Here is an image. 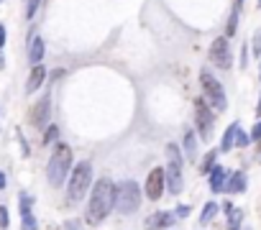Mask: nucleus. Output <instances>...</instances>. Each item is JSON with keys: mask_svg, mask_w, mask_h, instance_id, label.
Returning a JSON list of instances; mask_svg holds the SVG:
<instances>
[{"mask_svg": "<svg viewBox=\"0 0 261 230\" xmlns=\"http://www.w3.org/2000/svg\"><path fill=\"white\" fill-rule=\"evenodd\" d=\"M116 207V184L110 179H100L93 192H90V205H87V223L97 225L103 223L108 212Z\"/></svg>", "mask_w": 261, "mask_h": 230, "instance_id": "nucleus-1", "label": "nucleus"}, {"mask_svg": "<svg viewBox=\"0 0 261 230\" xmlns=\"http://www.w3.org/2000/svg\"><path fill=\"white\" fill-rule=\"evenodd\" d=\"M70 166H72V148L67 143H56L54 154L49 159V166H47V179H49L51 187H59V184L67 179Z\"/></svg>", "mask_w": 261, "mask_h": 230, "instance_id": "nucleus-2", "label": "nucleus"}, {"mask_svg": "<svg viewBox=\"0 0 261 230\" xmlns=\"http://www.w3.org/2000/svg\"><path fill=\"white\" fill-rule=\"evenodd\" d=\"M166 159L169 164L164 169V177H166V187H169V194H179L182 192V151H179L177 143H169L166 146Z\"/></svg>", "mask_w": 261, "mask_h": 230, "instance_id": "nucleus-3", "label": "nucleus"}, {"mask_svg": "<svg viewBox=\"0 0 261 230\" xmlns=\"http://www.w3.org/2000/svg\"><path fill=\"white\" fill-rule=\"evenodd\" d=\"M116 207L123 215H133L141 207V189L136 182H123L120 187H116Z\"/></svg>", "mask_w": 261, "mask_h": 230, "instance_id": "nucleus-4", "label": "nucleus"}, {"mask_svg": "<svg viewBox=\"0 0 261 230\" xmlns=\"http://www.w3.org/2000/svg\"><path fill=\"white\" fill-rule=\"evenodd\" d=\"M90 182H93V166H90V161H82V164H77L72 177H70V202H79L87 194L90 189Z\"/></svg>", "mask_w": 261, "mask_h": 230, "instance_id": "nucleus-5", "label": "nucleus"}, {"mask_svg": "<svg viewBox=\"0 0 261 230\" xmlns=\"http://www.w3.org/2000/svg\"><path fill=\"white\" fill-rule=\"evenodd\" d=\"M200 82H202V90H205V97L208 102L215 108V110H225V105H228V100H225V92L220 87V82L215 79L210 72H202L200 74Z\"/></svg>", "mask_w": 261, "mask_h": 230, "instance_id": "nucleus-6", "label": "nucleus"}, {"mask_svg": "<svg viewBox=\"0 0 261 230\" xmlns=\"http://www.w3.org/2000/svg\"><path fill=\"white\" fill-rule=\"evenodd\" d=\"M195 123H197V131L202 136V141H210V136H213V110L205 100H197L195 102Z\"/></svg>", "mask_w": 261, "mask_h": 230, "instance_id": "nucleus-7", "label": "nucleus"}, {"mask_svg": "<svg viewBox=\"0 0 261 230\" xmlns=\"http://www.w3.org/2000/svg\"><path fill=\"white\" fill-rule=\"evenodd\" d=\"M210 62L218 67V69H231L233 59H231V46H228V39H215L213 46H210Z\"/></svg>", "mask_w": 261, "mask_h": 230, "instance_id": "nucleus-8", "label": "nucleus"}, {"mask_svg": "<svg viewBox=\"0 0 261 230\" xmlns=\"http://www.w3.org/2000/svg\"><path fill=\"white\" fill-rule=\"evenodd\" d=\"M164 187H166V177H164V169L156 166L149 171V177H146V197L149 200H159L164 194Z\"/></svg>", "mask_w": 261, "mask_h": 230, "instance_id": "nucleus-9", "label": "nucleus"}, {"mask_svg": "<svg viewBox=\"0 0 261 230\" xmlns=\"http://www.w3.org/2000/svg\"><path fill=\"white\" fill-rule=\"evenodd\" d=\"M49 108H51V97H49V95H44L39 102H33V105H31V113H28L31 125H39V128H41V125L49 120V113H51Z\"/></svg>", "mask_w": 261, "mask_h": 230, "instance_id": "nucleus-10", "label": "nucleus"}, {"mask_svg": "<svg viewBox=\"0 0 261 230\" xmlns=\"http://www.w3.org/2000/svg\"><path fill=\"white\" fill-rule=\"evenodd\" d=\"M172 223H174V215H169V212H151L149 217H146L143 228L146 230H162V228H169Z\"/></svg>", "mask_w": 261, "mask_h": 230, "instance_id": "nucleus-11", "label": "nucleus"}, {"mask_svg": "<svg viewBox=\"0 0 261 230\" xmlns=\"http://www.w3.org/2000/svg\"><path fill=\"white\" fill-rule=\"evenodd\" d=\"M44 82H47V69H44L41 64H33V69H31V74H28V82H26V92L28 95H33Z\"/></svg>", "mask_w": 261, "mask_h": 230, "instance_id": "nucleus-12", "label": "nucleus"}, {"mask_svg": "<svg viewBox=\"0 0 261 230\" xmlns=\"http://www.w3.org/2000/svg\"><path fill=\"white\" fill-rule=\"evenodd\" d=\"M225 192H231V194H241L246 189V174L243 171H233V174L225 179Z\"/></svg>", "mask_w": 261, "mask_h": 230, "instance_id": "nucleus-13", "label": "nucleus"}, {"mask_svg": "<svg viewBox=\"0 0 261 230\" xmlns=\"http://www.w3.org/2000/svg\"><path fill=\"white\" fill-rule=\"evenodd\" d=\"M225 179H228V171H225L223 166H213L210 169V189L213 192H223Z\"/></svg>", "mask_w": 261, "mask_h": 230, "instance_id": "nucleus-14", "label": "nucleus"}, {"mask_svg": "<svg viewBox=\"0 0 261 230\" xmlns=\"http://www.w3.org/2000/svg\"><path fill=\"white\" fill-rule=\"evenodd\" d=\"M41 56H44V41H41V36H31V41H28V62L31 64H41Z\"/></svg>", "mask_w": 261, "mask_h": 230, "instance_id": "nucleus-15", "label": "nucleus"}, {"mask_svg": "<svg viewBox=\"0 0 261 230\" xmlns=\"http://www.w3.org/2000/svg\"><path fill=\"white\" fill-rule=\"evenodd\" d=\"M185 156L190 161L197 159V138H195V133H192V131L185 133Z\"/></svg>", "mask_w": 261, "mask_h": 230, "instance_id": "nucleus-16", "label": "nucleus"}, {"mask_svg": "<svg viewBox=\"0 0 261 230\" xmlns=\"http://www.w3.org/2000/svg\"><path fill=\"white\" fill-rule=\"evenodd\" d=\"M238 128H241L238 123L228 125V131H225V136H223V143H220L223 151H231V148H233V143H236V131H238Z\"/></svg>", "mask_w": 261, "mask_h": 230, "instance_id": "nucleus-17", "label": "nucleus"}, {"mask_svg": "<svg viewBox=\"0 0 261 230\" xmlns=\"http://www.w3.org/2000/svg\"><path fill=\"white\" fill-rule=\"evenodd\" d=\"M215 212H218V205L215 202H208L205 207H202V215H200V225H208L213 217H215Z\"/></svg>", "mask_w": 261, "mask_h": 230, "instance_id": "nucleus-18", "label": "nucleus"}, {"mask_svg": "<svg viewBox=\"0 0 261 230\" xmlns=\"http://www.w3.org/2000/svg\"><path fill=\"white\" fill-rule=\"evenodd\" d=\"M39 5H41V0H28V3H26V18H28V21H31L33 16H36Z\"/></svg>", "mask_w": 261, "mask_h": 230, "instance_id": "nucleus-19", "label": "nucleus"}, {"mask_svg": "<svg viewBox=\"0 0 261 230\" xmlns=\"http://www.w3.org/2000/svg\"><path fill=\"white\" fill-rule=\"evenodd\" d=\"M56 138H59V128H56V125H49L47 136H44V143H54Z\"/></svg>", "mask_w": 261, "mask_h": 230, "instance_id": "nucleus-20", "label": "nucleus"}, {"mask_svg": "<svg viewBox=\"0 0 261 230\" xmlns=\"http://www.w3.org/2000/svg\"><path fill=\"white\" fill-rule=\"evenodd\" d=\"M236 31H238V10H233V16L228 18V28H225V33H228V36H233Z\"/></svg>", "mask_w": 261, "mask_h": 230, "instance_id": "nucleus-21", "label": "nucleus"}, {"mask_svg": "<svg viewBox=\"0 0 261 230\" xmlns=\"http://www.w3.org/2000/svg\"><path fill=\"white\" fill-rule=\"evenodd\" d=\"M215 166V151H210L205 156V161H202V174H210V169Z\"/></svg>", "mask_w": 261, "mask_h": 230, "instance_id": "nucleus-22", "label": "nucleus"}, {"mask_svg": "<svg viewBox=\"0 0 261 230\" xmlns=\"http://www.w3.org/2000/svg\"><path fill=\"white\" fill-rule=\"evenodd\" d=\"M21 215H31V197L21 194Z\"/></svg>", "mask_w": 261, "mask_h": 230, "instance_id": "nucleus-23", "label": "nucleus"}, {"mask_svg": "<svg viewBox=\"0 0 261 230\" xmlns=\"http://www.w3.org/2000/svg\"><path fill=\"white\" fill-rule=\"evenodd\" d=\"M238 225H241V210L231 207V230H238Z\"/></svg>", "mask_w": 261, "mask_h": 230, "instance_id": "nucleus-24", "label": "nucleus"}, {"mask_svg": "<svg viewBox=\"0 0 261 230\" xmlns=\"http://www.w3.org/2000/svg\"><path fill=\"white\" fill-rule=\"evenodd\" d=\"M24 230H39V223L33 220V215H24Z\"/></svg>", "mask_w": 261, "mask_h": 230, "instance_id": "nucleus-25", "label": "nucleus"}, {"mask_svg": "<svg viewBox=\"0 0 261 230\" xmlns=\"http://www.w3.org/2000/svg\"><path fill=\"white\" fill-rule=\"evenodd\" d=\"M246 143H248V136L238 128V131H236V146H246Z\"/></svg>", "mask_w": 261, "mask_h": 230, "instance_id": "nucleus-26", "label": "nucleus"}, {"mask_svg": "<svg viewBox=\"0 0 261 230\" xmlns=\"http://www.w3.org/2000/svg\"><path fill=\"white\" fill-rule=\"evenodd\" d=\"M254 56H261V31H256L254 36Z\"/></svg>", "mask_w": 261, "mask_h": 230, "instance_id": "nucleus-27", "label": "nucleus"}, {"mask_svg": "<svg viewBox=\"0 0 261 230\" xmlns=\"http://www.w3.org/2000/svg\"><path fill=\"white\" fill-rule=\"evenodd\" d=\"M0 228H8V210L0 207Z\"/></svg>", "mask_w": 261, "mask_h": 230, "instance_id": "nucleus-28", "label": "nucleus"}, {"mask_svg": "<svg viewBox=\"0 0 261 230\" xmlns=\"http://www.w3.org/2000/svg\"><path fill=\"white\" fill-rule=\"evenodd\" d=\"M174 212H177V217H187V215H190V207H187V205H179Z\"/></svg>", "mask_w": 261, "mask_h": 230, "instance_id": "nucleus-29", "label": "nucleus"}, {"mask_svg": "<svg viewBox=\"0 0 261 230\" xmlns=\"http://www.w3.org/2000/svg\"><path fill=\"white\" fill-rule=\"evenodd\" d=\"M251 138H254V141H259V138H261V120L254 125V131H251Z\"/></svg>", "mask_w": 261, "mask_h": 230, "instance_id": "nucleus-30", "label": "nucleus"}, {"mask_svg": "<svg viewBox=\"0 0 261 230\" xmlns=\"http://www.w3.org/2000/svg\"><path fill=\"white\" fill-rule=\"evenodd\" d=\"M3 46H5V26L0 23V49H3Z\"/></svg>", "mask_w": 261, "mask_h": 230, "instance_id": "nucleus-31", "label": "nucleus"}, {"mask_svg": "<svg viewBox=\"0 0 261 230\" xmlns=\"http://www.w3.org/2000/svg\"><path fill=\"white\" fill-rule=\"evenodd\" d=\"M67 230H82V228H79L77 220H70V223H67Z\"/></svg>", "mask_w": 261, "mask_h": 230, "instance_id": "nucleus-32", "label": "nucleus"}, {"mask_svg": "<svg viewBox=\"0 0 261 230\" xmlns=\"http://www.w3.org/2000/svg\"><path fill=\"white\" fill-rule=\"evenodd\" d=\"M3 187H5V174L0 171V189H3Z\"/></svg>", "mask_w": 261, "mask_h": 230, "instance_id": "nucleus-33", "label": "nucleus"}, {"mask_svg": "<svg viewBox=\"0 0 261 230\" xmlns=\"http://www.w3.org/2000/svg\"><path fill=\"white\" fill-rule=\"evenodd\" d=\"M241 3H243V0H236V8H233V10H238V8H241Z\"/></svg>", "mask_w": 261, "mask_h": 230, "instance_id": "nucleus-34", "label": "nucleus"}, {"mask_svg": "<svg viewBox=\"0 0 261 230\" xmlns=\"http://www.w3.org/2000/svg\"><path fill=\"white\" fill-rule=\"evenodd\" d=\"M256 113H259V115H261V100H259V110H256Z\"/></svg>", "mask_w": 261, "mask_h": 230, "instance_id": "nucleus-35", "label": "nucleus"}, {"mask_svg": "<svg viewBox=\"0 0 261 230\" xmlns=\"http://www.w3.org/2000/svg\"><path fill=\"white\" fill-rule=\"evenodd\" d=\"M259 5H261V0H259Z\"/></svg>", "mask_w": 261, "mask_h": 230, "instance_id": "nucleus-36", "label": "nucleus"}]
</instances>
